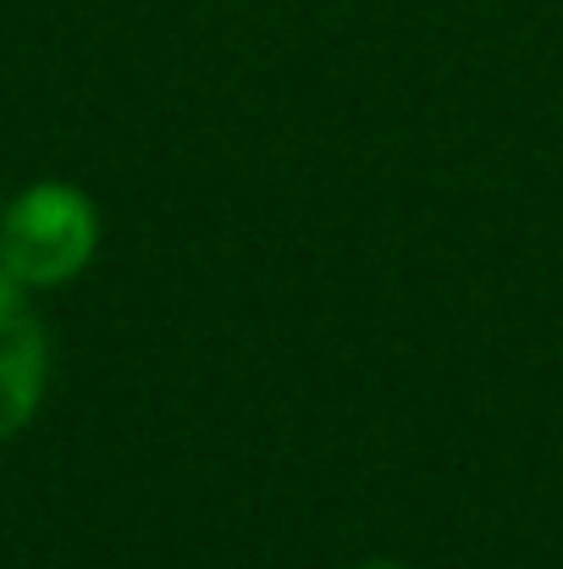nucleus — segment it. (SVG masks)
<instances>
[{
  "mask_svg": "<svg viewBox=\"0 0 563 569\" xmlns=\"http://www.w3.org/2000/svg\"><path fill=\"white\" fill-rule=\"evenodd\" d=\"M0 204H6V199H0Z\"/></svg>",
  "mask_w": 563,
  "mask_h": 569,
  "instance_id": "nucleus-4",
  "label": "nucleus"
},
{
  "mask_svg": "<svg viewBox=\"0 0 563 569\" xmlns=\"http://www.w3.org/2000/svg\"><path fill=\"white\" fill-rule=\"evenodd\" d=\"M100 254V210L78 183L44 178L0 204V271L28 288L50 293L83 277Z\"/></svg>",
  "mask_w": 563,
  "mask_h": 569,
  "instance_id": "nucleus-1",
  "label": "nucleus"
},
{
  "mask_svg": "<svg viewBox=\"0 0 563 569\" xmlns=\"http://www.w3.org/2000/svg\"><path fill=\"white\" fill-rule=\"evenodd\" d=\"M354 569H409V565H386V559H365V565H354Z\"/></svg>",
  "mask_w": 563,
  "mask_h": 569,
  "instance_id": "nucleus-3",
  "label": "nucleus"
},
{
  "mask_svg": "<svg viewBox=\"0 0 563 569\" xmlns=\"http://www.w3.org/2000/svg\"><path fill=\"white\" fill-rule=\"evenodd\" d=\"M50 392V332L33 293L0 271V442L22 437Z\"/></svg>",
  "mask_w": 563,
  "mask_h": 569,
  "instance_id": "nucleus-2",
  "label": "nucleus"
}]
</instances>
